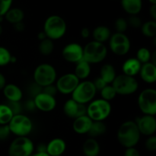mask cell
Segmentation results:
<instances>
[{"instance_id":"e575fe53","label":"cell","mask_w":156,"mask_h":156,"mask_svg":"<svg viewBox=\"0 0 156 156\" xmlns=\"http://www.w3.org/2000/svg\"><path fill=\"white\" fill-rule=\"evenodd\" d=\"M114 26H115L116 31L117 33L124 34L125 31L128 28L127 21H126V19H125L123 18H119L116 20Z\"/></svg>"},{"instance_id":"ab89813d","label":"cell","mask_w":156,"mask_h":156,"mask_svg":"<svg viewBox=\"0 0 156 156\" xmlns=\"http://www.w3.org/2000/svg\"><path fill=\"white\" fill-rule=\"evenodd\" d=\"M11 134L10 129L8 125H0V141L5 140Z\"/></svg>"},{"instance_id":"11a10c76","label":"cell","mask_w":156,"mask_h":156,"mask_svg":"<svg viewBox=\"0 0 156 156\" xmlns=\"http://www.w3.org/2000/svg\"><path fill=\"white\" fill-rule=\"evenodd\" d=\"M2 32H3V28H2V24H0V36H1V35L2 34Z\"/></svg>"},{"instance_id":"4316f807","label":"cell","mask_w":156,"mask_h":156,"mask_svg":"<svg viewBox=\"0 0 156 156\" xmlns=\"http://www.w3.org/2000/svg\"><path fill=\"white\" fill-rule=\"evenodd\" d=\"M4 17L8 22L15 24L23 21L24 18V13L21 9L13 8V9H9L4 15Z\"/></svg>"},{"instance_id":"5b68a950","label":"cell","mask_w":156,"mask_h":156,"mask_svg":"<svg viewBox=\"0 0 156 156\" xmlns=\"http://www.w3.org/2000/svg\"><path fill=\"white\" fill-rule=\"evenodd\" d=\"M56 71L53 66L49 63H42L36 67L34 72V83L41 88L53 85L56 79Z\"/></svg>"},{"instance_id":"8d00e7d4","label":"cell","mask_w":156,"mask_h":156,"mask_svg":"<svg viewBox=\"0 0 156 156\" xmlns=\"http://www.w3.org/2000/svg\"><path fill=\"white\" fill-rule=\"evenodd\" d=\"M126 21H127L128 26H130V27H133V28L141 27L142 24H143L141 19L137 15H130L129 18Z\"/></svg>"},{"instance_id":"f35d334b","label":"cell","mask_w":156,"mask_h":156,"mask_svg":"<svg viewBox=\"0 0 156 156\" xmlns=\"http://www.w3.org/2000/svg\"><path fill=\"white\" fill-rule=\"evenodd\" d=\"M146 148L150 152L156 150V137L154 135L150 136L146 141Z\"/></svg>"},{"instance_id":"60d3db41","label":"cell","mask_w":156,"mask_h":156,"mask_svg":"<svg viewBox=\"0 0 156 156\" xmlns=\"http://www.w3.org/2000/svg\"><path fill=\"white\" fill-rule=\"evenodd\" d=\"M57 91H57V88H56V85H47V86L42 88V92L43 93H45V94H48V95L53 96V97H54V96L56 95V94Z\"/></svg>"},{"instance_id":"30bf717a","label":"cell","mask_w":156,"mask_h":156,"mask_svg":"<svg viewBox=\"0 0 156 156\" xmlns=\"http://www.w3.org/2000/svg\"><path fill=\"white\" fill-rule=\"evenodd\" d=\"M34 150L31 140L27 136H18L12 142L9 148V156H30Z\"/></svg>"},{"instance_id":"f1b7e54d","label":"cell","mask_w":156,"mask_h":156,"mask_svg":"<svg viewBox=\"0 0 156 156\" xmlns=\"http://www.w3.org/2000/svg\"><path fill=\"white\" fill-rule=\"evenodd\" d=\"M39 52L44 56H49L51 54L54 50V44L52 40L49 38H45L40 41L39 46H38Z\"/></svg>"},{"instance_id":"603a6c76","label":"cell","mask_w":156,"mask_h":156,"mask_svg":"<svg viewBox=\"0 0 156 156\" xmlns=\"http://www.w3.org/2000/svg\"><path fill=\"white\" fill-rule=\"evenodd\" d=\"M82 151L85 156H98L100 153V145L94 138H89L84 142Z\"/></svg>"},{"instance_id":"b9f144b4","label":"cell","mask_w":156,"mask_h":156,"mask_svg":"<svg viewBox=\"0 0 156 156\" xmlns=\"http://www.w3.org/2000/svg\"><path fill=\"white\" fill-rule=\"evenodd\" d=\"M92 82H93V84H94V87H95V88L97 91H101V90L103 89V88H105L107 85H108V84H107L106 82H105V81H104L103 79L100 77V76H99V77H98L97 79H96L95 80Z\"/></svg>"},{"instance_id":"d6a6232c","label":"cell","mask_w":156,"mask_h":156,"mask_svg":"<svg viewBox=\"0 0 156 156\" xmlns=\"http://www.w3.org/2000/svg\"><path fill=\"white\" fill-rule=\"evenodd\" d=\"M101 98L107 101L113 100L117 96V92L112 85H107L102 90H101Z\"/></svg>"},{"instance_id":"681fc988","label":"cell","mask_w":156,"mask_h":156,"mask_svg":"<svg viewBox=\"0 0 156 156\" xmlns=\"http://www.w3.org/2000/svg\"><path fill=\"white\" fill-rule=\"evenodd\" d=\"M6 85V79L4 75L0 73V91L3 90L4 87Z\"/></svg>"},{"instance_id":"9c48e42d","label":"cell","mask_w":156,"mask_h":156,"mask_svg":"<svg viewBox=\"0 0 156 156\" xmlns=\"http://www.w3.org/2000/svg\"><path fill=\"white\" fill-rule=\"evenodd\" d=\"M138 106L144 115L156 114V91L154 88H146L138 98Z\"/></svg>"},{"instance_id":"7dc6e473","label":"cell","mask_w":156,"mask_h":156,"mask_svg":"<svg viewBox=\"0 0 156 156\" xmlns=\"http://www.w3.org/2000/svg\"><path fill=\"white\" fill-rule=\"evenodd\" d=\"M149 14L152 18V20H156V5H152L149 9Z\"/></svg>"},{"instance_id":"44dd1931","label":"cell","mask_w":156,"mask_h":156,"mask_svg":"<svg viewBox=\"0 0 156 156\" xmlns=\"http://www.w3.org/2000/svg\"><path fill=\"white\" fill-rule=\"evenodd\" d=\"M2 91L9 101H20L22 98V91L15 84H6Z\"/></svg>"},{"instance_id":"8fae6325","label":"cell","mask_w":156,"mask_h":156,"mask_svg":"<svg viewBox=\"0 0 156 156\" xmlns=\"http://www.w3.org/2000/svg\"><path fill=\"white\" fill-rule=\"evenodd\" d=\"M109 47L112 53L117 56H124L130 50L131 44L129 37L125 34L114 33L109 39Z\"/></svg>"},{"instance_id":"cb8c5ba5","label":"cell","mask_w":156,"mask_h":156,"mask_svg":"<svg viewBox=\"0 0 156 156\" xmlns=\"http://www.w3.org/2000/svg\"><path fill=\"white\" fill-rule=\"evenodd\" d=\"M111 36V32L109 27L105 25H100L96 27L92 31V37L94 41L105 44L106 41H109Z\"/></svg>"},{"instance_id":"d4e9b609","label":"cell","mask_w":156,"mask_h":156,"mask_svg":"<svg viewBox=\"0 0 156 156\" xmlns=\"http://www.w3.org/2000/svg\"><path fill=\"white\" fill-rule=\"evenodd\" d=\"M117 76L115 68L111 64H105L101 68L100 77L106 82L108 85L112 83Z\"/></svg>"},{"instance_id":"2e32d148","label":"cell","mask_w":156,"mask_h":156,"mask_svg":"<svg viewBox=\"0 0 156 156\" xmlns=\"http://www.w3.org/2000/svg\"><path fill=\"white\" fill-rule=\"evenodd\" d=\"M87 107L85 105L79 104L73 99H69L63 105V111L66 116L69 118L76 119L82 116L86 115Z\"/></svg>"},{"instance_id":"277c9868","label":"cell","mask_w":156,"mask_h":156,"mask_svg":"<svg viewBox=\"0 0 156 156\" xmlns=\"http://www.w3.org/2000/svg\"><path fill=\"white\" fill-rule=\"evenodd\" d=\"M108 50L105 44L91 41L83 48V59L89 64H96L102 62L106 58Z\"/></svg>"},{"instance_id":"f6af8a7d","label":"cell","mask_w":156,"mask_h":156,"mask_svg":"<svg viewBox=\"0 0 156 156\" xmlns=\"http://www.w3.org/2000/svg\"><path fill=\"white\" fill-rule=\"evenodd\" d=\"M24 107H25V108L27 111H34V109H36L34 100H29L27 101H26Z\"/></svg>"},{"instance_id":"1f68e13d","label":"cell","mask_w":156,"mask_h":156,"mask_svg":"<svg viewBox=\"0 0 156 156\" xmlns=\"http://www.w3.org/2000/svg\"><path fill=\"white\" fill-rule=\"evenodd\" d=\"M151 56H152V53L149 49L146 48V47H141L137 51L136 58L140 61V63L145 64L150 62Z\"/></svg>"},{"instance_id":"9f6ffc18","label":"cell","mask_w":156,"mask_h":156,"mask_svg":"<svg viewBox=\"0 0 156 156\" xmlns=\"http://www.w3.org/2000/svg\"><path fill=\"white\" fill-rule=\"evenodd\" d=\"M56 156H62V155H56Z\"/></svg>"},{"instance_id":"ffe728a7","label":"cell","mask_w":156,"mask_h":156,"mask_svg":"<svg viewBox=\"0 0 156 156\" xmlns=\"http://www.w3.org/2000/svg\"><path fill=\"white\" fill-rule=\"evenodd\" d=\"M142 64L136 58H129L123 62L122 70L124 75L134 77L140 73Z\"/></svg>"},{"instance_id":"8992f818","label":"cell","mask_w":156,"mask_h":156,"mask_svg":"<svg viewBox=\"0 0 156 156\" xmlns=\"http://www.w3.org/2000/svg\"><path fill=\"white\" fill-rule=\"evenodd\" d=\"M111 85L115 89L117 94L120 95H129L133 94L139 88V82L135 78L124 74L116 76Z\"/></svg>"},{"instance_id":"f907efd6","label":"cell","mask_w":156,"mask_h":156,"mask_svg":"<svg viewBox=\"0 0 156 156\" xmlns=\"http://www.w3.org/2000/svg\"><path fill=\"white\" fill-rule=\"evenodd\" d=\"M37 150V152H47V145L40 144Z\"/></svg>"},{"instance_id":"7c38bea8","label":"cell","mask_w":156,"mask_h":156,"mask_svg":"<svg viewBox=\"0 0 156 156\" xmlns=\"http://www.w3.org/2000/svg\"><path fill=\"white\" fill-rule=\"evenodd\" d=\"M79 82L80 80L74 73H66L58 79L56 87L59 92L63 94H69L74 91Z\"/></svg>"},{"instance_id":"836d02e7","label":"cell","mask_w":156,"mask_h":156,"mask_svg":"<svg viewBox=\"0 0 156 156\" xmlns=\"http://www.w3.org/2000/svg\"><path fill=\"white\" fill-rule=\"evenodd\" d=\"M12 54L7 48L0 46V66H4L11 62Z\"/></svg>"},{"instance_id":"d590c367","label":"cell","mask_w":156,"mask_h":156,"mask_svg":"<svg viewBox=\"0 0 156 156\" xmlns=\"http://www.w3.org/2000/svg\"><path fill=\"white\" fill-rule=\"evenodd\" d=\"M5 105L9 107L13 115L21 114V111H22V107L20 104V101H7Z\"/></svg>"},{"instance_id":"3957f363","label":"cell","mask_w":156,"mask_h":156,"mask_svg":"<svg viewBox=\"0 0 156 156\" xmlns=\"http://www.w3.org/2000/svg\"><path fill=\"white\" fill-rule=\"evenodd\" d=\"M111 113V104L102 98L91 101L86 109V115L92 121H103L109 117Z\"/></svg>"},{"instance_id":"4fadbf2b","label":"cell","mask_w":156,"mask_h":156,"mask_svg":"<svg viewBox=\"0 0 156 156\" xmlns=\"http://www.w3.org/2000/svg\"><path fill=\"white\" fill-rule=\"evenodd\" d=\"M62 56L67 62L76 64L83 59V47L76 43L69 44L62 49Z\"/></svg>"},{"instance_id":"ac0fdd59","label":"cell","mask_w":156,"mask_h":156,"mask_svg":"<svg viewBox=\"0 0 156 156\" xmlns=\"http://www.w3.org/2000/svg\"><path fill=\"white\" fill-rule=\"evenodd\" d=\"M92 120L87 115L82 116L78 118H76L73 121V128L75 133L77 134H86L89 131L92 124Z\"/></svg>"},{"instance_id":"83f0119b","label":"cell","mask_w":156,"mask_h":156,"mask_svg":"<svg viewBox=\"0 0 156 156\" xmlns=\"http://www.w3.org/2000/svg\"><path fill=\"white\" fill-rule=\"evenodd\" d=\"M107 126L103 121H93L88 134L91 138L100 136L106 133Z\"/></svg>"},{"instance_id":"f546056e","label":"cell","mask_w":156,"mask_h":156,"mask_svg":"<svg viewBox=\"0 0 156 156\" xmlns=\"http://www.w3.org/2000/svg\"><path fill=\"white\" fill-rule=\"evenodd\" d=\"M141 31L146 37H155L156 35V21L152 20L145 22L142 24Z\"/></svg>"},{"instance_id":"ba28073f","label":"cell","mask_w":156,"mask_h":156,"mask_svg":"<svg viewBox=\"0 0 156 156\" xmlns=\"http://www.w3.org/2000/svg\"><path fill=\"white\" fill-rule=\"evenodd\" d=\"M97 90L92 82L85 80L79 82L76 89L72 93V99L79 104L85 105L91 102L95 96Z\"/></svg>"},{"instance_id":"bcb514c9","label":"cell","mask_w":156,"mask_h":156,"mask_svg":"<svg viewBox=\"0 0 156 156\" xmlns=\"http://www.w3.org/2000/svg\"><path fill=\"white\" fill-rule=\"evenodd\" d=\"M81 36H82V37L85 38V39H86V38H88L90 36V30L89 29L87 28V27H83V28L81 30Z\"/></svg>"},{"instance_id":"5bb4252c","label":"cell","mask_w":156,"mask_h":156,"mask_svg":"<svg viewBox=\"0 0 156 156\" xmlns=\"http://www.w3.org/2000/svg\"><path fill=\"white\" fill-rule=\"evenodd\" d=\"M135 122L141 135L150 136L155 133L156 120L155 116L143 115Z\"/></svg>"},{"instance_id":"f5cc1de1","label":"cell","mask_w":156,"mask_h":156,"mask_svg":"<svg viewBox=\"0 0 156 156\" xmlns=\"http://www.w3.org/2000/svg\"><path fill=\"white\" fill-rule=\"evenodd\" d=\"M45 38H47V37H46L45 34L44 33V31L41 32V33H40L39 34H38V39L40 40V41H42V40H44V39H45Z\"/></svg>"},{"instance_id":"6da1fadb","label":"cell","mask_w":156,"mask_h":156,"mask_svg":"<svg viewBox=\"0 0 156 156\" xmlns=\"http://www.w3.org/2000/svg\"><path fill=\"white\" fill-rule=\"evenodd\" d=\"M140 134L135 121L128 120L122 123L117 133L118 142L123 147H135L140 140Z\"/></svg>"},{"instance_id":"7a4b0ae2","label":"cell","mask_w":156,"mask_h":156,"mask_svg":"<svg viewBox=\"0 0 156 156\" xmlns=\"http://www.w3.org/2000/svg\"><path fill=\"white\" fill-rule=\"evenodd\" d=\"M66 22L62 17L56 15L49 16L44 24V33L52 41L62 38L66 32Z\"/></svg>"},{"instance_id":"7402d4cb","label":"cell","mask_w":156,"mask_h":156,"mask_svg":"<svg viewBox=\"0 0 156 156\" xmlns=\"http://www.w3.org/2000/svg\"><path fill=\"white\" fill-rule=\"evenodd\" d=\"M121 5L123 10L129 15H137L142 10V0H121Z\"/></svg>"},{"instance_id":"816d5d0a","label":"cell","mask_w":156,"mask_h":156,"mask_svg":"<svg viewBox=\"0 0 156 156\" xmlns=\"http://www.w3.org/2000/svg\"><path fill=\"white\" fill-rule=\"evenodd\" d=\"M30 156H50L47 152H36L35 154H32Z\"/></svg>"},{"instance_id":"4dcf8cb0","label":"cell","mask_w":156,"mask_h":156,"mask_svg":"<svg viewBox=\"0 0 156 156\" xmlns=\"http://www.w3.org/2000/svg\"><path fill=\"white\" fill-rule=\"evenodd\" d=\"M13 114L5 104L0 105V125H8L13 117Z\"/></svg>"},{"instance_id":"ee69618b","label":"cell","mask_w":156,"mask_h":156,"mask_svg":"<svg viewBox=\"0 0 156 156\" xmlns=\"http://www.w3.org/2000/svg\"><path fill=\"white\" fill-rule=\"evenodd\" d=\"M124 156H140V152L135 147L126 148L124 152Z\"/></svg>"},{"instance_id":"74e56055","label":"cell","mask_w":156,"mask_h":156,"mask_svg":"<svg viewBox=\"0 0 156 156\" xmlns=\"http://www.w3.org/2000/svg\"><path fill=\"white\" fill-rule=\"evenodd\" d=\"M13 0H0V16H4L11 9Z\"/></svg>"},{"instance_id":"d6986e66","label":"cell","mask_w":156,"mask_h":156,"mask_svg":"<svg viewBox=\"0 0 156 156\" xmlns=\"http://www.w3.org/2000/svg\"><path fill=\"white\" fill-rule=\"evenodd\" d=\"M66 149V143L62 139H53L47 145V153L50 156L62 155Z\"/></svg>"},{"instance_id":"db71d44e","label":"cell","mask_w":156,"mask_h":156,"mask_svg":"<svg viewBox=\"0 0 156 156\" xmlns=\"http://www.w3.org/2000/svg\"><path fill=\"white\" fill-rule=\"evenodd\" d=\"M149 1L152 5H156V0H149Z\"/></svg>"},{"instance_id":"52a82bcc","label":"cell","mask_w":156,"mask_h":156,"mask_svg":"<svg viewBox=\"0 0 156 156\" xmlns=\"http://www.w3.org/2000/svg\"><path fill=\"white\" fill-rule=\"evenodd\" d=\"M11 133L18 136H27L33 129V123L28 117L22 114L14 115L9 124Z\"/></svg>"},{"instance_id":"e0dca14e","label":"cell","mask_w":156,"mask_h":156,"mask_svg":"<svg viewBox=\"0 0 156 156\" xmlns=\"http://www.w3.org/2000/svg\"><path fill=\"white\" fill-rule=\"evenodd\" d=\"M140 76L142 80L149 84H152L156 81V65L152 62L142 64L140 71Z\"/></svg>"},{"instance_id":"c3c4849f","label":"cell","mask_w":156,"mask_h":156,"mask_svg":"<svg viewBox=\"0 0 156 156\" xmlns=\"http://www.w3.org/2000/svg\"><path fill=\"white\" fill-rule=\"evenodd\" d=\"M24 27H24V24L22 21L14 24V28H15V30H17V31H23V30H24Z\"/></svg>"},{"instance_id":"484cf974","label":"cell","mask_w":156,"mask_h":156,"mask_svg":"<svg viewBox=\"0 0 156 156\" xmlns=\"http://www.w3.org/2000/svg\"><path fill=\"white\" fill-rule=\"evenodd\" d=\"M91 64L87 62L84 59L76 63L74 74L76 77L80 79H86L91 73Z\"/></svg>"},{"instance_id":"9a60e30c","label":"cell","mask_w":156,"mask_h":156,"mask_svg":"<svg viewBox=\"0 0 156 156\" xmlns=\"http://www.w3.org/2000/svg\"><path fill=\"white\" fill-rule=\"evenodd\" d=\"M36 109L43 112H50L53 111L56 106V101L55 97L48 95L45 93H40L34 98Z\"/></svg>"},{"instance_id":"7bdbcfd3","label":"cell","mask_w":156,"mask_h":156,"mask_svg":"<svg viewBox=\"0 0 156 156\" xmlns=\"http://www.w3.org/2000/svg\"><path fill=\"white\" fill-rule=\"evenodd\" d=\"M30 94L34 98L35 96L37 95L38 94L42 92V88H41V86H39L38 85H37L36 83H34L33 85L30 87Z\"/></svg>"}]
</instances>
